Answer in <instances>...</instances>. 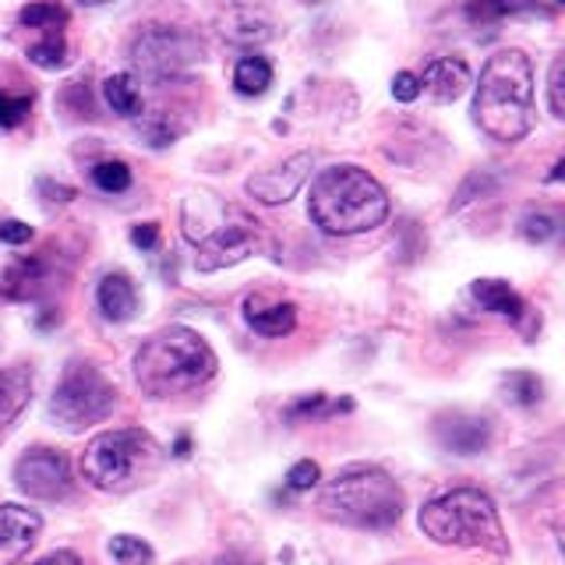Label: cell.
Returning a JSON list of instances; mask_svg holds the SVG:
<instances>
[{"instance_id": "9a60e30c", "label": "cell", "mask_w": 565, "mask_h": 565, "mask_svg": "<svg viewBox=\"0 0 565 565\" xmlns=\"http://www.w3.org/2000/svg\"><path fill=\"white\" fill-rule=\"evenodd\" d=\"M244 322L252 326L258 335H269V340H282L297 329V308L290 300H269L252 294L244 300Z\"/></svg>"}, {"instance_id": "83f0119b", "label": "cell", "mask_w": 565, "mask_h": 565, "mask_svg": "<svg viewBox=\"0 0 565 565\" xmlns=\"http://www.w3.org/2000/svg\"><path fill=\"white\" fill-rule=\"evenodd\" d=\"M93 184L106 194H124L131 188V167L120 163V159H103L93 167Z\"/></svg>"}, {"instance_id": "52a82bcc", "label": "cell", "mask_w": 565, "mask_h": 565, "mask_svg": "<svg viewBox=\"0 0 565 565\" xmlns=\"http://www.w3.org/2000/svg\"><path fill=\"white\" fill-rule=\"evenodd\" d=\"M117 393L110 379L96 371L93 364L67 367V375L50 396V420L64 431H85L96 428L114 414Z\"/></svg>"}, {"instance_id": "8992f818", "label": "cell", "mask_w": 565, "mask_h": 565, "mask_svg": "<svg viewBox=\"0 0 565 565\" xmlns=\"http://www.w3.org/2000/svg\"><path fill=\"white\" fill-rule=\"evenodd\" d=\"M159 446L141 428L103 431L82 452V477L99 491H131L152 477Z\"/></svg>"}, {"instance_id": "f546056e", "label": "cell", "mask_w": 565, "mask_h": 565, "mask_svg": "<svg viewBox=\"0 0 565 565\" xmlns=\"http://www.w3.org/2000/svg\"><path fill=\"white\" fill-rule=\"evenodd\" d=\"M520 234L530 241V244H544V241H552L558 234V220L552 216V212H526L523 216V226H520Z\"/></svg>"}, {"instance_id": "836d02e7", "label": "cell", "mask_w": 565, "mask_h": 565, "mask_svg": "<svg viewBox=\"0 0 565 565\" xmlns=\"http://www.w3.org/2000/svg\"><path fill=\"white\" fill-rule=\"evenodd\" d=\"M393 96L399 103H414L420 96V75H414V71H399L393 78Z\"/></svg>"}, {"instance_id": "60d3db41", "label": "cell", "mask_w": 565, "mask_h": 565, "mask_svg": "<svg viewBox=\"0 0 565 565\" xmlns=\"http://www.w3.org/2000/svg\"><path fill=\"white\" fill-rule=\"evenodd\" d=\"M558 4H565V0H558Z\"/></svg>"}, {"instance_id": "4dcf8cb0", "label": "cell", "mask_w": 565, "mask_h": 565, "mask_svg": "<svg viewBox=\"0 0 565 565\" xmlns=\"http://www.w3.org/2000/svg\"><path fill=\"white\" fill-rule=\"evenodd\" d=\"M547 103H552L555 117L565 120V50L558 53V61L552 64V75H547Z\"/></svg>"}, {"instance_id": "ba28073f", "label": "cell", "mask_w": 565, "mask_h": 565, "mask_svg": "<svg viewBox=\"0 0 565 565\" xmlns=\"http://www.w3.org/2000/svg\"><path fill=\"white\" fill-rule=\"evenodd\" d=\"M131 61L138 67V75L156 85L184 82L202 64V43H199V35L188 29L159 25L138 35L131 46Z\"/></svg>"}, {"instance_id": "7a4b0ae2", "label": "cell", "mask_w": 565, "mask_h": 565, "mask_svg": "<svg viewBox=\"0 0 565 565\" xmlns=\"http://www.w3.org/2000/svg\"><path fill=\"white\" fill-rule=\"evenodd\" d=\"M216 353L188 326H170L149 335L135 353V379L152 399H173L216 375Z\"/></svg>"}, {"instance_id": "cb8c5ba5", "label": "cell", "mask_w": 565, "mask_h": 565, "mask_svg": "<svg viewBox=\"0 0 565 565\" xmlns=\"http://www.w3.org/2000/svg\"><path fill=\"white\" fill-rule=\"evenodd\" d=\"M347 414V411H353V399H329V396H322V393H315V396H305V399H297L290 411H287V417L290 420H318V417H332V414Z\"/></svg>"}, {"instance_id": "2e32d148", "label": "cell", "mask_w": 565, "mask_h": 565, "mask_svg": "<svg viewBox=\"0 0 565 565\" xmlns=\"http://www.w3.org/2000/svg\"><path fill=\"white\" fill-rule=\"evenodd\" d=\"M470 88V67L459 57H435L420 75V93H428L435 103H452Z\"/></svg>"}, {"instance_id": "277c9868", "label": "cell", "mask_w": 565, "mask_h": 565, "mask_svg": "<svg viewBox=\"0 0 565 565\" xmlns=\"http://www.w3.org/2000/svg\"><path fill=\"white\" fill-rule=\"evenodd\" d=\"M420 530L435 544L449 547H484L491 555H505V530L499 509L481 488H452L420 505Z\"/></svg>"}, {"instance_id": "ab89813d", "label": "cell", "mask_w": 565, "mask_h": 565, "mask_svg": "<svg viewBox=\"0 0 565 565\" xmlns=\"http://www.w3.org/2000/svg\"><path fill=\"white\" fill-rule=\"evenodd\" d=\"M78 4H85V8H96V4H106V0H78Z\"/></svg>"}, {"instance_id": "d4e9b609", "label": "cell", "mask_w": 565, "mask_h": 565, "mask_svg": "<svg viewBox=\"0 0 565 565\" xmlns=\"http://www.w3.org/2000/svg\"><path fill=\"white\" fill-rule=\"evenodd\" d=\"M505 399L530 411L544 399V385L534 371H512V375H505Z\"/></svg>"}, {"instance_id": "44dd1931", "label": "cell", "mask_w": 565, "mask_h": 565, "mask_svg": "<svg viewBox=\"0 0 565 565\" xmlns=\"http://www.w3.org/2000/svg\"><path fill=\"white\" fill-rule=\"evenodd\" d=\"M541 14L537 0H467V22L477 29H488V25H499L505 18H516V14Z\"/></svg>"}, {"instance_id": "ffe728a7", "label": "cell", "mask_w": 565, "mask_h": 565, "mask_svg": "<svg viewBox=\"0 0 565 565\" xmlns=\"http://www.w3.org/2000/svg\"><path fill=\"white\" fill-rule=\"evenodd\" d=\"M103 99L120 117H141V110H146V99H141V82H138V75H131V71H117V75L106 78L103 82Z\"/></svg>"}, {"instance_id": "f35d334b", "label": "cell", "mask_w": 565, "mask_h": 565, "mask_svg": "<svg viewBox=\"0 0 565 565\" xmlns=\"http://www.w3.org/2000/svg\"><path fill=\"white\" fill-rule=\"evenodd\" d=\"M562 177H565V159H558V163H555V170L547 173V181H562Z\"/></svg>"}, {"instance_id": "8fae6325", "label": "cell", "mask_w": 565, "mask_h": 565, "mask_svg": "<svg viewBox=\"0 0 565 565\" xmlns=\"http://www.w3.org/2000/svg\"><path fill=\"white\" fill-rule=\"evenodd\" d=\"M311 167H315V156L311 152H297V156L282 159V163H276L269 170L252 173L244 188L262 205H287L294 194L305 188V181L311 177Z\"/></svg>"}, {"instance_id": "7402d4cb", "label": "cell", "mask_w": 565, "mask_h": 565, "mask_svg": "<svg viewBox=\"0 0 565 565\" xmlns=\"http://www.w3.org/2000/svg\"><path fill=\"white\" fill-rule=\"evenodd\" d=\"M18 22H22L25 29H43L50 35V32L67 29L71 11L64 4H57V0H35V4H25L22 11H18Z\"/></svg>"}, {"instance_id": "f1b7e54d", "label": "cell", "mask_w": 565, "mask_h": 565, "mask_svg": "<svg viewBox=\"0 0 565 565\" xmlns=\"http://www.w3.org/2000/svg\"><path fill=\"white\" fill-rule=\"evenodd\" d=\"M29 110H32V96H18V93H4V88H0V128L11 131L18 124H25Z\"/></svg>"}, {"instance_id": "6da1fadb", "label": "cell", "mask_w": 565, "mask_h": 565, "mask_svg": "<svg viewBox=\"0 0 565 565\" xmlns=\"http://www.w3.org/2000/svg\"><path fill=\"white\" fill-rule=\"evenodd\" d=\"M534 64L523 50H499L473 88V124L488 138L512 146L534 131Z\"/></svg>"}, {"instance_id": "4fadbf2b", "label": "cell", "mask_w": 565, "mask_h": 565, "mask_svg": "<svg viewBox=\"0 0 565 565\" xmlns=\"http://www.w3.org/2000/svg\"><path fill=\"white\" fill-rule=\"evenodd\" d=\"M435 435L441 441V449H449L456 456H477L491 441V420L477 414H441L435 420Z\"/></svg>"}, {"instance_id": "7c38bea8", "label": "cell", "mask_w": 565, "mask_h": 565, "mask_svg": "<svg viewBox=\"0 0 565 565\" xmlns=\"http://www.w3.org/2000/svg\"><path fill=\"white\" fill-rule=\"evenodd\" d=\"M43 530V516L25 505H0V565H18V558L32 552Z\"/></svg>"}, {"instance_id": "74e56055", "label": "cell", "mask_w": 565, "mask_h": 565, "mask_svg": "<svg viewBox=\"0 0 565 565\" xmlns=\"http://www.w3.org/2000/svg\"><path fill=\"white\" fill-rule=\"evenodd\" d=\"M184 452H191V438L188 435L177 438V446H173V456H184Z\"/></svg>"}, {"instance_id": "603a6c76", "label": "cell", "mask_w": 565, "mask_h": 565, "mask_svg": "<svg viewBox=\"0 0 565 565\" xmlns=\"http://www.w3.org/2000/svg\"><path fill=\"white\" fill-rule=\"evenodd\" d=\"M273 85V64L265 57H241L234 67V88L241 96H262Z\"/></svg>"}, {"instance_id": "1f68e13d", "label": "cell", "mask_w": 565, "mask_h": 565, "mask_svg": "<svg viewBox=\"0 0 565 565\" xmlns=\"http://www.w3.org/2000/svg\"><path fill=\"white\" fill-rule=\"evenodd\" d=\"M318 477H322V470H318L315 459H300V463H294L287 470V488L290 491H311L318 484Z\"/></svg>"}, {"instance_id": "5b68a950", "label": "cell", "mask_w": 565, "mask_h": 565, "mask_svg": "<svg viewBox=\"0 0 565 565\" xmlns=\"http://www.w3.org/2000/svg\"><path fill=\"white\" fill-rule=\"evenodd\" d=\"M318 509L353 530H388L403 516V491L382 467H350L326 484Z\"/></svg>"}, {"instance_id": "3957f363", "label": "cell", "mask_w": 565, "mask_h": 565, "mask_svg": "<svg viewBox=\"0 0 565 565\" xmlns=\"http://www.w3.org/2000/svg\"><path fill=\"white\" fill-rule=\"evenodd\" d=\"M308 212L315 226L326 234L353 237L388 220V194L367 170L340 163L315 177Z\"/></svg>"}, {"instance_id": "e0dca14e", "label": "cell", "mask_w": 565, "mask_h": 565, "mask_svg": "<svg viewBox=\"0 0 565 565\" xmlns=\"http://www.w3.org/2000/svg\"><path fill=\"white\" fill-rule=\"evenodd\" d=\"M96 305H99L106 322H128V318H135L138 308H141V297H138L135 279L124 276V273L103 276L99 287H96Z\"/></svg>"}, {"instance_id": "5bb4252c", "label": "cell", "mask_w": 565, "mask_h": 565, "mask_svg": "<svg viewBox=\"0 0 565 565\" xmlns=\"http://www.w3.org/2000/svg\"><path fill=\"white\" fill-rule=\"evenodd\" d=\"M470 294H473V300L484 311H494V315L509 318V322L520 326L526 335H530V326H537V315L530 311L526 300L516 290H512L505 279H473L470 282Z\"/></svg>"}, {"instance_id": "8d00e7d4", "label": "cell", "mask_w": 565, "mask_h": 565, "mask_svg": "<svg viewBox=\"0 0 565 565\" xmlns=\"http://www.w3.org/2000/svg\"><path fill=\"white\" fill-rule=\"evenodd\" d=\"M216 565H262V562H255V558H247V555H237V552H230V555H223Z\"/></svg>"}, {"instance_id": "d6a6232c", "label": "cell", "mask_w": 565, "mask_h": 565, "mask_svg": "<svg viewBox=\"0 0 565 565\" xmlns=\"http://www.w3.org/2000/svg\"><path fill=\"white\" fill-rule=\"evenodd\" d=\"M32 241V226L22 220H0V244L18 247V244H29Z\"/></svg>"}, {"instance_id": "30bf717a", "label": "cell", "mask_w": 565, "mask_h": 565, "mask_svg": "<svg viewBox=\"0 0 565 565\" xmlns=\"http://www.w3.org/2000/svg\"><path fill=\"white\" fill-rule=\"evenodd\" d=\"M194 247H199V255H194L199 273H216V269H230V265H241L244 258L262 252V237L252 220H226L194 241Z\"/></svg>"}, {"instance_id": "484cf974", "label": "cell", "mask_w": 565, "mask_h": 565, "mask_svg": "<svg viewBox=\"0 0 565 565\" xmlns=\"http://www.w3.org/2000/svg\"><path fill=\"white\" fill-rule=\"evenodd\" d=\"M110 555H114L117 565H152L156 562L152 544L135 537V534H117V537H110Z\"/></svg>"}, {"instance_id": "d6986e66", "label": "cell", "mask_w": 565, "mask_h": 565, "mask_svg": "<svg viewBox=\"0 0 565 565\" xmlns=\"http://www.w3.org/2000/svg\"><path fill=\"white\" fill-rule=\"evenodd\" d=\"M46 287V262L43 258H25L11 265L4 273V282H0V294L8 300H32L40 297V290Z\"/></svg>"}, {"instance_id": "9c48e42d", "label": "cell", "mask_w": 565, "mask_h": 565, "mask_svg": "<svg viewBox=\"0 0 565 565\" xmlns=\"http://www.w3.org/2000/svg\"><path fill=\"white\" fill-rule=\"evenodd\" d=\"M14 484L29 499L40 502H61L75 491V467L61 449L50 446H32L18 456L14 463Z\"/></svg>"}, {"instance_id": "4316f807", "label": "cell", "mask_w": 565, "mask_h": 565, "mask_svg": "<svg viewBox=\"0 0 565 565\" xmlns=\"http://www.w3.org/2000/svg\"><path fill=\"white\" fill-rule=\"evenodd\" d=\"M67 57H71V50H67L64 32H50L43 43H32V46H29V61H32L35 67H46V71L64 67Z\"/></svg>"}, {"instance_id": "ac0fdd59", "label": "cell", "mask_w": 565, "mask_h": 565, "mask_svg": "<svg viewBox=\"0 0 565 565\" xmlns=\"http://www.w3.org/2000/svg\"><path fill=\"white\" fill-rule=\"evenodd\" d=\"M32 399V379L25 367H4L0 371V431L18 420Z\"/></svg>"}, {"instance_id": "e575fe53", "label": "cell", "mask_w": 565, "mask_h": 565, "mask_svg": "<svg viewBox=\"0 0 565 565\" xmlns=\"http://www.w3.org/2000/svg\"><path fill=\"white\" fill-rule=\"evenodd\" d=\"M131 244L138 247V252H156V247H159V223L131 226Z\"/></svg>"}, {"instance_id": "d590c367", "label": "cell", "mask_w": 565, "mask_h": 565, "mask_svg": "<svg viewBox=\"0 0 565 565\" xmlns=\"http://www.w3.org/2000/svg\"><path fill=\"white\" fill-rule=\"evenodd\" d=\"M35 565H85L75 552H53V555H46V558H40Z\"/></svg>"}]
</instances>
